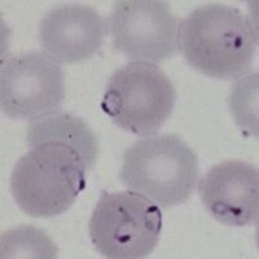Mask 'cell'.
Here are the masks:
<instances>
[{
	"label": "cell",
	"mask_w": 259,
	"mask_h": 259,
	"mask_svg": "<svg viewBox=\"0 0 259 259\" xmlns=\"http://www.w3.org/2000/svg\"><path fill=\"white\" fill-rule=\"evenodd\" d=\"M177 43L194 70L217 79H233L250 69L258 35L239 8L209 3L180 21Z\"/></svg>",
	"instance_id": "6da1fadb"
},
{
	"label": "cell",
	"mask_w": 259,
	"mask_h": 259,
	"mask_svg": "<svg viewBox=\"0 0 259 259\" xmlns=\"http://www.w3.org/2000/svg\"><path fill=\"white\" fill-rule=\"evenodd\" d=\"M82 157L61 143H43L21 157L9 188L16 205L30 217L53 218L68 211L85 188Z\"/></svg>",
	"instance_id": "7a4b0ae2"
},
{
	"label": "cell",
	"mask_w": 259,
	"mask_h": 259,
	"mask_svg": "<svg viewBox=\"0 0 259 259\" xmlns=\"http://www.w3.org/2000/svg\"><path fill=\"white\" fill-rule=\"evenodd\" d=\"M198 158L175 135L139 140L122 156L119 180L161 209L186 203L197 187Z\"/></svg>",
	"instance_id": "3957f363"
},
{
	"label": "cell",
	"mask_w": 259,
	"mask_h": 259,
	"mask_svg": "<svg viewBox=\"0 0 259 259\" xmlns=\"http://www.w3.org/2000/svg\"><path fill=\"white\" fill-rule=\"evenodd\" d=\"M177 94L156 64L130 62L106 83L101 109L115 126L136 136H152L174 110Z\"/></svg>",
	"instance_id": "277c9868"
},
{
	"label": "cell",
	"mask_w": 259,
	"mask_h": 259,
	"mask_svg": "<svg viewBox=\"0 0 259 259\" xmlns=\"http://www.w3.org/2000/svg\"><path fill=\"white\" fill-rule=\"evenodd\" d=\"M162 219L161 207L143 194L104 192L90 219V239L105 258H145L158 244Z\"/></svg>",
	"instance_id": "5b68a950"
},
{
	"label": "cell",
	"mask_w": 259,
	"mask_h": 259,
	"mask_svg": "<svg viewBox=\"0 0 259 259\" xmlns=\"http://www.w3.org/2000/svg\"><path fill=\"white\" fill-rule=\"evenodd\" d=\"M66 87L61 65L40 51L11 57L0 71V106L12 119L36 121L60 112Z\"/></svg>",
	"instance_id": "8992f818"
},
{
	"label": "cell",
	"mask_w": 259,
	"mask_h": 259,
	"mask_svg": "<svg viewBox=\"0 0 259 259\" xmlns=\"http://www.w3.org/2000/svg\"><path fill=\"white\" fill-rule=\"evenodd\" d=\"M180 20L162 0L115 2L108 18L113 47L131 62L157 64L175 56Z\"/></svg>",
	"instance_id": "52a82bcc"
},
{
	"label": "cell",
	"mask_w": 259,
	"mask_h": 259,
	"mask_svg": "<svg viewBox=\"0 0 259 259\" xmlns=\"http://www.w3.org/2000/svg\"><path fill=\"white\" fill-rule=\"evenodd\" d=\"M203 206L219 223L251 226L259 215V172L244 161H224L212 166L198 184Z\"/></svg>",
	"instance_id": "ba28073f"
},
{
	"label": "cell",
	"mask_w": 259,
	"mask_h": 259,
	"mask_svg": "<svg viewBox=\"0 0 259 259\" xmlns=\"http://www.w3.org/2000/svg\"><path fill=\"white\" fill-rule=\"evenodd\" d=\"M108 34V24L92 7L66 3L41 18L38 39L46 55L59 64H75L99 52Z\"/></svg>",
	"instance_id": "9c48e42d"
},
{
	"label": "cell",
	"mask_w": 259,
	"mask_h": 259,
	"mask_svg": "<svg viewBox=\"0 0 259 259\" xmlns=\"http://www.w3.org/2000/svg\"><path fill=\"white\" fill-rule=\"evenodd\" d=\"M43 143H61L73 148L91 170L99 156V143L82 118L56 112L32 121L27 127L26 144L31 148Z\"/></svg>",
	"instance_id": "30bf717a"
},
{
	"label": "cell",
	"mask_w": 259,
	"mask_h": 259,
	"mask_svg": "<svg viewBox=\"0 0 259 259\" xmlns=\"http://www.w3.org/2000/svg\"><path fill=\"white\" fill-rule=\"evenodd\" d=\"M57 249L45 232L21 226L2 236V258H56Z\"/></svg>",
	"instance_id": "8fae6325"
}]
</instances>
